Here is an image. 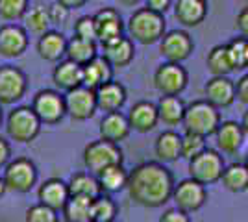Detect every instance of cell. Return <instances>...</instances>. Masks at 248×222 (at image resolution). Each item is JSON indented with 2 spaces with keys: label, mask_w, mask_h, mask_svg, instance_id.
I'll use <instances>...</instances> for the list:
<instances>
[{
  "label": "cell",
  "mask_w": 248,
  "mask_h": 222,
  "mask_svg": "<svg viewBox=\"0 0 248 222\" xmlns=\"http://www.w3.org/2000/svg\"><path fill=\"white\" fill-rule=\"evenodd\" d=\"M22 21H24L26 32L35 33V35H43L45 32H48L52 24L46 6H33V8H30V10L26 11Z\"/></svg>",
  "instance_id": "cell-35"
},
{
  "label": "cell",
  "mask_w": 248,
  "mask_h": 222,
  "mask_svg": "<svg viewBox=\"0 0 248 222\" xmlns=\"http://www.w3.org/2000/svg\"><path fill=\"white\" fill-rule=\"evenodd\" d=\"M67 185H69V194L71 196H82V198H91L93 200V198H96L102 192L96 176L91 174L89 170L73 174V178H71V181Z\"/></svg>",
  "instance_id": "cell-30"
},
{
  "label": "cell",
  "mask_w": 248,
  "mask_h": 222,
  "mask_svg": "<svg viewBox=\"0 0 248 222\" xmlns=\"http://www.w3.org/2000/svg\"><path fill=\"white\" fill-rule=\"evenodd\" d=\"M24 222H58V211L48 206L37 204V206H31L26 211Z\"/></svg>",
  "instance_id": "cell-40"
},
{
  "label": "cell",
  "mask_w": 248,
  "mask_h": 222,
  "mask_svg": "<svg viewBox=\"0 0 248 222\" xmlns=\"http://www.w3.org/2000/svg\"><path fill=\"white\" fill-rule=\"evenodd\" d=\"M206 148V137H202V135L186 132V135L182 137V158H186L187 161L197 158L198 154L204 152Z\"/></svg>",
  "instance_id": "cell-39"
},
{
  "label": "cell",
  "mask_w": 248,
  "mask_h": 222,
  "mask_svg": "<svg viewBox=\"0 0 248 222\" xmlns=\"http://www.w3.org/2000/svg\"><path fill=\"white\" fill-rule=\"evenodd\" d=\"M235 98L241 104L248 106V74L241 76L235 84Z\"/></svg>",
  "instance_id": "cell-44"
},
{
  "label": "cell",
  "mask_w": 248,
  "mask_h": 222,
  "mask_svg": "<svg viewBox=\"0 0 248 222\" xmlns=\"http://www.w3.org/2000/svg\"><path fill=\"white\" fill-rule=\"evenodd\" d=\"M126 189L135 204L143 207H161L172 196L174 178L165 165L146 161L128 172Z\"/></svg>",
  "instance_id": "cell-1"
},
{
  "label": "cell",
  "mask_w": 248,
  "mask_h": 222,
  "mask_svg": "<svg viewBox=\"0 0 248 222\" xmlns=\"http://www.w3.org/2000/svg\"><path fill=\"white\" fill-rule=\"evenodd\" d=\"M128 35L130 39L139 44H154L159 43V39L167 32L165 15L155 13L148 8H139L135 10L130 19H128Z\"/></svg>",
  "instance_id": "cell-2"
},
{
  "label": "cell",
  "mask_w": 248,
  "mask_h": 222,
  "mask_svg": "<svg viewBox=\"0 0 248 222\" xmlns=\"http://www.w3.org/2000/svg\"><path fill=\"white\" fill-rule=\"evenodd\" d=\"M28 32L26 28L15 22L0 26V58L15 59L21 58L28 48Z\"/></svg>",
  "instance_id": "cell-14"
},
{
  "label": "cell",
  "mask_w": 248,
  "mask_h": 222,
  "mask_svg": "<svg viewBox=\"0 0 248 222\" xmlns=\"http://www.w3.org/2000/svg\"><path fill=\"white\" fill-rule=\"evenodd\" d=\"M113 222H115V221H113Z\"/></svg>",
  "instance_id": "cell-55"
},
{
  "label": "cell",
  "mask_w": 248,
  "mask_h": 222,
  "mask_svg": "<svg viewBox=\"0 0 248 222\" xmlns=\"http://www.w3.org/2000/svg\"><path fill=\"white\" fill-rule=\"evenodd\" d=\"M245 165L248 167V152H247V158H245Z\"/></svg>",
  "instance_id": "cell-52"
},
{
  "label": "cell",
  "mask_w": 248,
  "mask_h": 222,
  "mask_svg": "<svg viewBox=\"0 0 248 222\" xmlns=\"http://www.w3.org/2000/svg\"><path fill=\"white\" fill-rule=\"evenodd\" d=\"M28 78L15 65H0V106H11L26 95Z\"/></svg>",
  "instance_id": "cell-9"
},
{
  "label": "cell",
  "mask_w": 248,
  "mask_h": 222,
  "mask_svg": "<svg viewBox=\"0 0 248 222\" xmlns=\"http://www.w3.org/2000/svg\"><path fill=\"white\" fill-rule=\"evenodd\" d=\"M241 128H243V133H245V137H248V109L245 111V115H243V120L239 122Z\"/></svg>",
  "instance_id": "cell-49"
},
{
  "label": "cell",
  "mask_w": 248,
  "mask_h": 222,
  "mask_svg": "<svg viewBox=\"0 0 248 222\" xmlns=\"http://www.w3.org/2000/svg\"><path fill=\"white\" fill-rule=\"evenodd\" d=\"M241 2H245V4H248V0H241Z\"/></svg>",
  "instance_id": "cell-54"
},
{
  "label": "cell",
  "mask_w": 248,
  "mask_h": 222,
  "mask_svg": "<svg viewBox=\"0 0 248 222\" xmlns=\"http://www.w3.org/2000/svg\"><path fill=\"white\" fill-rule=\"evenodd\" d=\"M94 56H98L96 52V41H87L82 37H76L73 39H67V50H65V58L71 59L78 65H87Z\"/></svg>",
  "instance_id": "cell-31"
},
{
  "label": "cell",
  "mask_w": 248,
  "mask_h": 222,
  "mask_svg": "<svg viewBox=\"0 0 248 222\" xmlns=\"http://www.w3.org/2000/svg\"><path fill=\"white\" fill-rule=\"evenodd\" d=\"M65 109L73 120H87L94 115L96 107V93L87 85H80L73 91L65 93Z\"/></svg>",
  "instance_id": "cell-12"
},
{
  "label": "cell",
  "mask_w": 248,
  "mask_h": 222,
  "mask_svg": "<svg viewBox=\"0 0 248 222\" xmlns=\"http://www.w3.org/2000/svg\"><path fill=\"white\" fill-rule=\"evenodd\" d=\"M0 124H2V107H0Z\"/></svg>",
  "instance_id": "cell-53"
},
{
  "label": "cell",
  "mask_w": 248,
  "mask_h": 222,
  "mask_svg": "<svg viewBox=\"0 0 248 222\" xmlns=\"http://www.w3.org/2000/svg\"><path fill=\"white\" fill-rule=\"evenodd\" d=\"M155 158L163 163H172L182 158V137L176 132H163L159 133L154 143Z\"/></svg>",
  "instance_id": "cell-27"
},
{
  "label": "cell",
  "mask_w": 248,
  "mask_h": 222,
  "mask_svg": "<svg viewBox=\"0 0 248 222\" xmlns=\"http://www.w3.org/2000/svg\"><path fill=\"white\" fill-rule=\"evenodd\" d=\"M159 222H191V217H189V213L174 207V209H167L159 217Z\"/></svg>",
  "instance_id": "cell-43"
},
{
  "label": "cell",
  "mask_w": 248,
  "mask_h": 222,
  "mask_svg": "<svg viewBox=\"0 0 248 222\" xmlns=\"http://www.w3.org/2000/svg\"><path fill=\"white\" fill-rule=\"evenodd\" d=\"M117 204L109 194H98L91 200V222H113L117 217Z\"/></svg>",
  "instance_id": "cell-36"
},
{
  "label": "cell",
  "mask_w": 248,
  "mask_h": 222,
  "mask_svg": "<svg viewBox=\"0 0 248 222\" xmlns=\"http://www.w3.org/2000/svg\"><path fill=\"white\" fill-rule=\"evenodd\" d=\"M74 35L87 41H96V26L93 15H83L74 22Z\"/></svg>",
  "instance_id": "cell-41"
},
{
  "label": "cell",
  "mask_w": 248,
  "mask_h": 222,
  "mask_svg": "<svg viewBox=\"0 0 248 222\" xmlns=\"http://www.w3.org/2000/svg\"><path fill=\"white\" fill-rule=\"evenodd\" d=\"M109 80H113V67L104 56H94L89 63L83 65V85L98 89Z\"/></svg>",
  "instance_id": "cell-26"
},
{
  "label": "cell",
  "mask_w": 248,
  "mask_h": 222,
  "mask_svg": "<svg viewBox=\"0 0 248 222\" xmlns=\"http://www.w3.org/2000/svg\"><path fill=\"white\" fill-rule=\"evenodd\" d=\"M174 19L186 28L200 26L207 17V0H174Z\"/></svg>",
  "instance_id": "cell-17"
},
{
  "label": "cell",
  "mask_w": 248,
  "mask_h": 222,
  "mask_svg": "<svg viewBox=\"0 0 248 222\" xmlns=\"http://www.w3.org/2000/svg\"><path fill=\"white\" fill-rule=\"evenodd\" d=\"M35 50L37 56L45 59V61H50V63H58L62 61V58L65 56L67 50V39L62 32L58 30H48L43 35H39L37 44H35Z\"/></svg>",
  "instance_id": "cell-19"
},
{
  "label": "cell",
  "mask_w": 248,
  "mask_h": 222,
  "mask_svg": "<svg viewBox=\"0 0 248 222\" xmlns=\"http://www.w3.org/2000/svg\"><path fill=\"white\" fill-rule=\"evenodd\" d=\"M119 4H123V6H128V8H132V6H137L141 0H117Z\"/></svg>",
  "instance_id": "cell-50"
},
{
  "label": "cell",
  "mask_w": 248,
  "mask_h": 222,
  "mask_svg": "<svg viewBox=\"0 0 248 222\" xmlns=\"http://www.w3.org/2000/svg\"><path fill=\"white\" fill-rule=\"evenodd\" d=\"M155 106H157V115H159L161 122H165L169 126L182 124V118L186 113V104L180 96L163 95Z\"/></svg>",
  "instance_id": "cell-29"
},
{
  "label": "cell",
  "mask_w": 248,
  "mask_h": 222,
  "mask_svg": "<svg viewBox=\"0 0 248 222\" xmlns=\"http://www.w3.org/2000/svg\"><path fill=\"white\" fill-rule=\"evenodd\" d=\"M117 163H123V150L117 143L98 139L83 148V165L94 176L106 167H111Z\"/></svg>",
  "instance_id": "cell-5"
},
{
  "label": "cell",
  "mask_w": 248,
  "mask_h": 222,
  "mask_svg": "<svg viewBox=\"0 0 248 222\" xmlns=\"http://www.w3.org/2000/svg\"><path fill=\"white\" fill-rule=\"evenodd\" d=\"M6 183H4V178H2V176H0V198H2V196H4V192H6Z\"/></svg>",
  "instance_id": "cell-51"
},
{
  "label": "cell",
  "mask_w": 248,
  "mask_h": 222,
  "mask_svg": "<svg viewBox=\"0 0 248 222\" xmlns=\"http://www.w3.org/2000/svg\"><path fill=\"white\" fill-rule=\"evenodd\" d=\"M184 130L189 133H197L202 137H209L217 132L220 124V113L213 104L207 100H197L186 106V113L182 118Z\"/></svg>",
  "instance_id": "cell-3"
},
{
  "label": "cell",
  "mask_w": 248,
  "mask_h": 222,
  "mask_svg": "<svg viewBox=\"0 0 248 222\" xmlns=\"http://www.w3.org/2000/svg\"><path fill=\"white\" fill-rule=\"evenodd\" d=\"M48 8V17H50V22L52 24H63V22L69 19V11L65 6H62V4H58L56 0H54V4H50V6H46Z\"/></svg>",
  "instance_id": "cell-42"
},
{
  "label": "cell",
  "mask_w": 248,
  "mask_h": 222,
  "mask_svg": "<svg viewBox=\"0 0 248 222\" xmlns=\"http://www.w3.org/2000/svg\"><path fill=\"white\" fill-rule=\"evenodd\" d=\"M102 56L111 67H128L135 58V44L130 37L119 35L111 41L102 43Z\"/></svg>",
  "instance_id": "cell-18"
},
{
  "label": "cell",
  "mask_w": 248,
  "mask_h": 222,
  "mask_svg": "<svg viewBox=\"0 0 248 222\" xmlns=\"http://www.w3.org/2000/svg\"><path fill=\"white\" fill-rule=\"evenodd\" d=\"M206 67L211 76H228L230 73H233V65L230 61L226 44H217L207 52Z\"/></svg>",
  "instance_id": "cell-32"
},
{
  "label": "cell",
  "mask_w": 248,
  "mask_h": 222,
  "mask_svg": "<svg viewBox=\"0 0 248 222\" xmlns=\"http://www.w3.org/2000/svg\"><path fill=\"white\" fill-rule=\"evenodd\" d=\"M52 82L60 91H65V93L73 91L76 87L83 85V67L71 59H62L58 61L52 73Z\"/></svg>",
  "instance_id": "cell-21"
},
{
  "label": "cell",
  "mask_w": 248,
  "mask_h": 222,
  "mask_svg": "<svg viewBox=\"0 0 248 222\" xmlns=\"http://www.w3.org/2000/svg\"><path fill=\"white\" fill-rule=\"evenodd\" d=\"M6 189L13 192H30L37 181V167L28 158H17L4 167Z\"/></svg>",
  "instance_id": "cell-6"
},
{
  "label": "cell",
  "mask_w": 248,
  "mask_h": 222,
  "mask_svg": "<svg viewBox=\"0 0 248 222\" xmlns=\"http://www.w3.org/2000/svg\"><path fill=\"white\" fill-rule=\"evenodd\" d=\"M31 109L39 117L43 124H58L67 115L65 109V96L54 89H43L33 96Z\"/></svg>",
  "instance_id": "cell-10"
},
{
  "label": "cell",
  "mask_w": 248,
  "mask_h": 222,
  "mask_svg": "<svg viewBox=\"0 0 248 222\" xmlns=\"http://www.w3.org/2000/svg\"><path fill=\"white\" fill-rule=\"evenodd\" d=\"M195 50L193 37L186 30H170L165 32V35L159 39V54L167 61L182 63Z\"/></svg>",
  "instance_id": "cell-13"
},
{
  "label": "cell",
  "mask_w": 248,
  "mask_h": 222,
  "mask_svg": "<svg viewBox=\"0 0 248 222\" xmlns=\"http://www.w3.org/2000/svg\"><path fill=\"white\" fill-rule=\"evenodd\" d=\"M94 26H96V41L100 44L106 41H111L115 37L123 35L124 22L121 13L115 8H102L93 15Z\"/></svg>",
  "instance_id": "cell-16"
},
{
  "label": "cell",
  "mask_w": 248,
  "mask_h": 222,
  "mask_svg": "<svg viewBox=\"0 0 248 222\" xmlns=\"http://www.w3.org/2000/svg\"><path fill=\"white\" fill-rule=\"evenodd\" d=\"M30 10V0H0V19L6 22L22 21Z\"/></svg>",
  "instance_id": "cell-38"
},
{
  "label": "cell",
  "mask_w": 248,
  "mask_h": 222,
  "mask_svg": "<svg viewBox=\"0 0 248 222\" xmlns=\"http://www.w3.org/2000/svg\"><path fill=\"white\" fill-rule=\"evenodd\" d=\"M130 122H128V117L123 115L121 111H111V113H106L100 120V139L104 141H109V143H121L124 139L130 135Z\"/></svg>",
  "instance_id": "cell-23"
},
{
  "label": "cell",
  "mask_w": 248,
  "mask_h": 222,
  "mask_svg": "<svg viewBox=\"0 0 248 222\" xmlns=\"http://www.w3.org/2000/svg\"><path fill=\"white\" fill-rule=\"evenodd\" d=\"M228 56H230V61L233 65V71H245L248 69V39L239 35L233 37L232 41L226 44Z\"/></svg>",
  "instance_id": "cell-37"
},
{
  "label": "cell",
  "mask_w": 248,
  "mask_h": 222,
  "mask_svg": "<svg viewBox=\"0 0 248 222\" xmlns=\"http://www.w3.org/2000/svg\"><path fill=\"white\" fill-rule=\"evenodd\" d=\"M235 30L239 32V35L248 39V4L247 8H243L235 17Z\"/></svg>",
  "instance_id": "cell-45"
},
{
  "label": "cell",
  "mask_w": 248,
  "mask_h": 222,
  "mask_svg": "<svg viewBox=\"0 0 248 222\" xmlns=\"http://www.w3.org/2000/svg\"><path fill=\"white\" fill-rule=\"evenodd\" d=\"M145 8L155 11V13H161L165 15L167 11L172 8V0H145Z\"/></svg>",
  "instance_id": "cell-46"
},
{
  "label": "cell",
  "mask_w": 248,
  "mask_h": 222,
  "mask_svg": "<svg viewBox=\"0 0 248 222\" xmlns=\"http://www.w3.org/2000/svg\"><path fill=\"white\" fill-rule=\"evenodd\" d=\"M43 122L30 106H19L10 111L6 120V132L17 143H31L39 135Z\"/></svg>",
  "instance_id": "cell-4"
},
{
  "label": "cell",
  "mask_w": 248,
  "mask_h": 222,
  "mask_svg": "<svg viewBox=\"0 0 248 222\" xmlns=\"http://www.w3.org/2000/svg\"><path fill=\"white\" fill-rule=\"evenodd\" d=\"M170 198L174 200L178 209H182V211H186L191 215V213L198 211V209L206 204V200H207L206 185L198 183V181L193 180V178H187V180L180 181L178 185H174Z\"/></svg>",
  "instance_id": "cell-11"
},
{
  "label": "cell",
  "mask_w": 248,
  "mask_h": 222,
  "mask_svg": "<svg viewBox=\"0 0 248 222\" xmlns=\"http://www.w3.org/2000/svg\"><path fill=\"white\" fill-rule=\"evenodd\" d=\"M204 96L217 109L230 107L235 102V84L228 76H211L204 85Z\"/></svg>",
  "instance_id": "cell-15"
},
{
  "label": "cell",
  "mask_w": 248,
  "mask_h": 222,
  "mask_svg": "<svg viewBox=\"0 0 248 222\" xmlns=\"http://www.w3.org/2000/svg\"><path fill=\"white\" fill-rule=\"evenodd\" d=\"M187 82H189V74L182 67V63L165 61L154 73V87L161 95L180 96L187 87Z\"/></svg>",
  "instance_id": "cell-8"
},
{
  "label": "cell",
  "mask_w": 248,
  "mask_h": 222,
  "mask_svg": "<svg viewBox=\"0 0 248 222\" xmlns=\"http://www.w3.org/2000/svg\"><path fill=\"white\" fill-rule=\"evenodd\" d=\"M11 158V147L10 143L4 137H0V169H4L8 165V161Z\"/></svg>",
  "instance_id": "cell-47"
},
{
  "label": "cell",
  "mask_w": 248,
  "mask_h": 222,
  "mask_svg": "<svg viewBox=\"0 0 248 222\" xmlns=\"http://www.w3.org/2000/svg\"><path fill=\"white\" fill-rule=\"evenodd\" d=\"M62 211L67 222H91V198L69 196Z\"/></svg>",
  "instance_id": "cell-34"
},
{
  "label": "cell",
  "mask_w": 248,
  "mask_h": 222,
  "mask_svg": "<svg viewBox=\"0 0 248 222\" xmlns=\"http://www.w3.org/2000/svg\"><path fill=\"white\" fill-rule=\"evenodd\" d=\"M96 180H98V185H100L102 192L113 194V192L126 189L128 172L123 167V163H117V165H111V167H106L104 170H100L96 174Z\"/></svg>",
  "instance_id": "cell-28"
},
{
  "label": "cell",
  "mask_w": 248,
  "mask_h": 222,
  "mask_svg": "<svg viewBox=\"0 0 248 222\" xmlns=\"http://www.w3.org/2000/svg\"><path fill=\"white\" fill-rule=\"evenodd\" d=\"M69 185L62 181L60 178H50V180L43 181L39 191H37V198L39 204L48 206L56 211H62L63 206L69 200Z\"/></svg>",
  "instance_id": "cell-24"
},
{
  "label": "cell",
  "mask_w": 248,
  "mask_h": 222,
  "mask_svg": "<svg viewBox=\"0 0 248 222\" xmlns=\"http://www.w3.org/2000/svg\"><path fill=\"white\" fill-rule=\"evenodd\" d=\"M128 122L130 128L139 132V133H148L152 132L157 122H159V115H157V106L152 102L141 100L132 106L130 113H128Z\"/></svg>",
  "instance_id": "cell-20"
},
{
  "label": "cell",
  "mask_w": 248,
  "mask_h": 222,
  "mask_svg": "<svg viewBox=\"0 0 248 222\" xmlns=\"http://www.w3.org/2000/svg\"><path fill=\"white\" fill-rule=\"evenodd\" d=\"M96 93V107L104 113H111V111H121V107L126 102V89L119 82H106L98 89H94Z\"/></svg>",
  "instance_id": "cell-22"
},
{
  "label": "cell",
  "mask_w": 248,
  "mask_h": 222,
  "mask_svg": "<svg viewBox=\"0 0 248 222\" xmlns=\"http://www.w3.org/2000/svg\"><path fill=\"white\" fill-rule=\"evenodd\" d=\"M56 2L62 4V6H65L67 10H78V8L85 6L87 0H56Z\"/></svg>",
  "instance_id": "cell-48"
},
{
  "label": "cell",
  "mask_w": 248,
  "mask_h": 222,
  "mask_svg": "<svg viewBox=\"0 0 248 222\" xmlns=\"http://www.w3.org/2000/svg\"><path fill=\"white\" fill-rule=\"evenodd\" d=\"M215 139H217L218 150L228 154V156H232V154H237L239 148L243 147L245 133H243V128H241L239 122L226 120V122L218 124L217 132H215Z\"/></svg>",
  "instance_id": "cell-25"
},
{
  "label": "cell",
  "mask_w": 248,
  "mask_h": 222,
  "mask_svg": "<svg viewBox=\"0 0 248 222\" xmlns=\"http://www.w3.org/2000/svg\"><path fill=\"white\" fill-rule=\"evenodd\" d=\"M222 185L232 192H243L248 189V167L245 163H233L222 170Z\"/></svg>",
  "instance_id": "cell-33"
},
{
  "label": "cell",
  "mask_w": 248,
  "mask_h": 222,
  "mask_svg": "<svg viewBox=\"0 0 248 222\" xmlns=\"http://www.w3.org/2000/svg\"><path fill=\"white\" fill-rule=\"evenodd\" d=\"M224 170V159L217 150L206 148L197 158L189 161V176L202 185H211L220 180Z\"/></svg>",
  "instance_id": "cell-7"
}]
</instances>
